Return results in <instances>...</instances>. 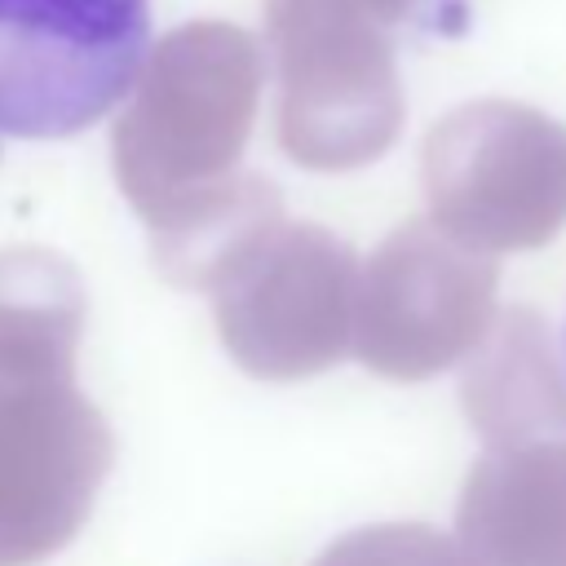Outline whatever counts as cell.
<instances>
[{
	"mask_svg": "<svg viewBox=\"0 0 566 566\" xmlns=\"http://www.w3.org/2000/svg\"><path fill=\"white\" fill-rule=\"evenodd\" d=\"M150 57V0H0V133L57 142L106 119Z\"/></svg>",
	"mask_w": 566,
	"mask_h": 566,
	"instance_id": "cell-1",
	"label": "cell"
},
{
	"mask_svg": "<svg viewBox=\"0 0 566 566\" xmlns=\"http://www.w3.org/2000/svg\"><path fill=\"white\" fill-rule=\"evenodd\" d=\"M562 371H566V327H562Z\"/></svg>",
	"mask_w": 566,
	"mask_h": 566,
	"instance_id": "cell-2",
	"label": "cell"
}]
</instances>
